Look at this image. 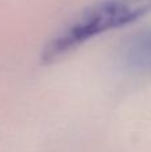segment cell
Listing matches in <instances>:
<instances>
[{
	"label": "cell",
	"instance_id": "1",
	"mask_svg": "<svg viewBox=\"0 0 151 152\" xmlns=\"http://www.w3.org/2000/svg\"><path fill=\"white\" fill-rule=\"evenodd\" d=\"M151 12V0H100L76 15L42 51V61L50 64L92 37L128 26Z\"/></svg>",
	"mask_w": 151,
	"mask_h": 152
},
{
	"label": "cell",
	"instance_id": "2",
	"mask_svg": "<svg viewBox=\"0 0 151 152\" xmlns=\"http://www.w3.org/2000/svg\"><path fill=\"white\" fill-rule=\"evenodd\" d=\"M123 64L139 74H151V31L133 36L122 50Z\"/></svg>",
	"mask_w": 151,
	"mask_h": 152
}]
</instances>
